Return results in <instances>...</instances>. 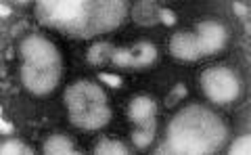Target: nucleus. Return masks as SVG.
I'll return each instance as SVG.
<instances>
[{"label": "nucleus", "instance_id": "nucleus-22", "mask_svg": "<svg viewBox=\"0 0 251 155\" xmlns=\"http://www.w3.org/2000/svg\"><path fill=\"white\" fill-rule=\"evenodd\" d=\"M0 132H2V134H11L13 132V124L2 118V120H0Z\"/></svg>", "mask_w": 251, "mask_h": 155}, {"label": "nucleus", "instance_id": "nucleus-10", "mask_svg": "<svg viewBox=\"0 0 251 155\" xmlns=\"http://www.w3.org/2000/svg\"><path fill=\"white\" fill-rule=\"evenodd\" d=\"M155 109H157L155 101L145 97V95H140V97L130 101V105H128V118L140 126V124H145L149 118H153Z\"/></svg>", "mask_w": 251, "mask_h": 155}, {"label": "nucleus", "instance_id": "nucleus-20", "mask_svg": "<svg viewBox=\"0 0 251 155\" xmlns=\"http://www.w3.org/2000/svg\"><path fill=\"white\" fill-rule=\"evenodd\" d=\"M159 19L166 23V26H176V15L170 9H159Z\"/></svg>", "mask_w": 251, "mask_h": 155}, {"label": "nucleus", "instance_id": "nucleus-19", "mask_svg": "<svg viewBox=\"0 0 251 155\" xmlns=\"http://www.w3.org/2000/svg\"><path fill=\"white\" fill-rule=\"evenodd\" d=\"M99 78L103 80L105 84H109V86H122V78L120 76H113V74H99Z\"/></svg>", "mask_w": 251, "mask_h": 155}, {"label": "nucleus", "instance_id": "nucleus-4", "mask_svg": "<svg viewBox=\"0 0 251 155\" xmlns=\"http://www.w3.org/2000/svg\"><path fill=\"white\" fill-rule=\"evenodd\" d=\"M201 86L205 90V95L209 97V101H214L218 105L230 103L239 97L241 86L239 80L228 67H211L207 69L201 78Z\"/></svg>", "mask_w": 251, "mask_h": 155}, {"label": "nucleus", "instance_id": "nucleus-18", "mask_svg": "<svg viewBox=\"0 0 251 155\" xmlns=\"http://www.w3.org/2000/svg\"><path fill=\"white\" fill-rule=\"evenodd\" d=\"M186 92H188V90H186L184 84H178V86L172 90V95L166 99V105H168V107H174L176 101H180V99H184V97H186Z\"/></svg>", "mask_w": 251, "mask_h": 155}, {"label": "nucleus", "instance_id": "nucleus-2", "mask_svg": "<svg viewBox=\"0 0 251 155\" xmlns=\"http://www.w3.org/2000/svg\"><path fill=\"white\" fill-rule=\"evenodd\" d=\"M226 128L216 113L201 105H191L172 120L166 145L157 153L176 155H207L222 147Z\"/></svg>", "mask_w": 251, "mask_h": 155}, {"label": "nucleus", "instance_id": "nucleus-17", "mask_svg": "<svg viewBox=\"0 0 251 155\" xmlns=\"http://www.w3.org/2000/svg\"><path fill=\"white\" fill-rule=\"evenodd\" d=\"M230 155H249L251 153V138L245 134V136H239L237 141H234L230 145V149H228Z\"/></svg>", "mask_w": 251, "mask_h": 155}, {"label": "nucleus", "instance_id": "nucleus-6", "mask_svg": "<svg viewBox=\"0 0 251 155\" xmlns=\"http://www.w3.org/2000/svg\"><path fill=\"white\" fill-rule=\"evenodd\" d=\"M59 76H61V67H49V69H40V67H31L23 63L21 67V82L31 95L36 97H46L54 90V86L59 84Z\"/></svg>", "mask_w": 251, "mask_h": 155}, {"label": "nucleus", "instance_id": "nucleus-11", "mask_svg": "<svg viewBox=\"0 0 251 155\" xmlns=\"http://www.w3.org/2000/svg\"><path fill=\"white\" fill-rule=\"evenodd\" d=\"M42 151L46 155H74L75 153L74 143L69 141L67 136H63V134H52V136L46 138Z\"/></svg>", "mask_w": 251, "mask_h": 155}, {"label": "nucleus", "instance_id": "nucleus-21", "mask_svg": "<svg viewBox=\"0 0 251 155\" xmlns=\"http://www.w3.org/2000/svg\"><path fill=\"white\" fill-rule=\"evenodd\" d=\"M232 9L239 17H247L249 15V2H232Z\"/></svg>", "mask_w": 251, "mask_h": 155}, {"label": "nucleus", "instance_id": "nucleus-23", "mask_svg": "<svg viewBox=\"0 0 251 155\" xmlns=\"http://www.w3.org/2000/svg\"><path fill=\"white\" fill-rule=\"evenodd\" d=\"M0 15H2V17H9L11 15V6L6 2H0Z\"/></svg>", "mask_w": 251, "mask_h": 155}, {"label": "nucleus", "instance_id": "nucleus-5", "mask_svg": "<svg viewBox=\"0 0 251 155\" xmlns=\"http://www.w3.org/2000/svg\"><path fill=\"white\" fill-rule=\"evenodd\" d=\"M19 52L23 57V63L31 67H61V55L54 49V44L50 40H46L42 36H27L25 40L19 44Z\"/></svg>", "mask_w": 251, "mask_h": 155}, {"label": "nucleus", "instance_id": "nucleus-1", "mask_svg": "<svg viewBox=\"0 0 251 155\" xmlns=\"http://www.w3.org/2000/svg\"><path fill=\"white\" fill-rule=\"evenodd\" d=\"M36 17L42 26L90 38L120 26L126 17V4L122 0H40Z\"/></svg>", "mask_w": 251, "mask_h": 155}, {"label": "nucleus", "instance_id": "nucleus-9", "mask_svg": "<svg viewBox=\"0 0 251 155\" xmlns=\"http://www.w3.org/2000/svg\"><path fill=\"white\" fill-rule=\"evenodd\" d=\"M170 52L180 61H195L199 52L195 49V36L188 32H180L170 40Z\"/></svg>", "mask_w": 251, "mask_h": 155}, {"label": "nucleus", "instance_id": "nucleus-8", "mask_svg": "<svg viewBox=\"0 0 251 155\" xmlns=\"http://www.w3.org/2000/svg\"><path fill=\"white\" fill-rule=\"evenodd\" d=\"M134 51H126V49H115L111 55V63L117 67H147L157 59V49L151 42H138Z\"/></svg>", "mask_w": 251, "mask_h": 155}, {"label": "nucleus", "instance_id": "nucleus-3", "mask_svg": "<svg viewBox=\"0 0 251 155\" xmlns=\"http://www.w3.org/2000/svg\"><path fill=\"white\" fill-rule=\"evenodd\" d=\"M65 105L69 109V120L82 130L103 128L111 120V109L107 105V95L103 88L92 82L80 80L65 90Z\"/></svg>", "mask_w": 251, "mask_h": 155}, {"label": "nucleus", "instance_id": "nucleus-7", "mask_svg": "<svg viewBox=\"0 0 251 155\" xmlns=\"http://www.w3.org/2000/svg\"><path fill=\"white\" fill-rule=\"evenodd\" d=\"M226 29L222 23L218 21H203L197 26V36H195V49H197L199 57L211 55V52L220 51L226 42Z\"/></svg>", "mask_w": 251, "mask_h": 155}, {"label": "nucleus", "instance_id": "nucleus-16", "mask_svg": "<svg viewBox=\"0 0 251 155\" xmlns=\"http://www.w3.org/2000/svg\"><path fill=\"white\" fill-rule=\"evenodd\" d=\"M0 153L2 155H31L34 151L23 145L21 141H6V143H2V147H0Z\"/></svg>", "mask_w": 251, "mask_h": 155}, {"label": "nucleus", "instance_id": "nucleus-13", "mask_svg": "<svg viewBox=\"0 0 251 155\" xmlns=\"http://www.w3.org/2000/svg\"><path fill=\"white\" fill-rule=\"evenodd\" d=\"M155 130H157V120L153 115V118H149L145 124H140L138 130L132 132V143H134L138 149H145V147L151 145V141L155 138Z\"/></svg>", "mask_w": 251, "mask_h": 155}, {"label": "nucleus", "instance_id": "nucleus-15", "mask_svg": "<svg viewBox=\"0 0 251 155\" xmlns=\"http://www.w3.org/2000/svg\"><path fill=\"white\" fill-rule=\"evenodd\" d=\"M94 155H128V149H126V145L120 141L103 138V141L94 147Z\"/></svg>", "mask_w": 251, "mask_h": 155}, {"label": "nucleus", "instance_id": "nucleus-14", "mask_svg": "<svg viewBox=\"0 0 251 155\" xmlns=\"http://www.w3.org/2000/svg\"><path fill=\"white\" fill-rule=\"evenodd\" d=\"M115 46L109 44V42H99V44H92L88 49V63L90 65H100V63H107L111 61Z\"/></svg>", "mask_w": 251, "mask_h": 155}, {"label": "nucleus", "instance_id": "nucleus-12", "mask_svg": "<svg viewBox=\"0 0 251 155\" xmlns=\"http://www.w3.org/2000/svg\"><path fill=\"white\" fill-rule=\"evenodd\" d=\"M132 17L140 26H155L159 21V11H157L155 2H138L132 11Z\"/></svg>", "mask_w": 251, "mask_h": 155}]
</instances>
